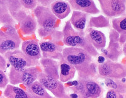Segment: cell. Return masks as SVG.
<instances>
[{"instance_id":"cell-34","label":"cell","mask_w":126,"mask_h":98,"mask_svg":"<svg viewBox=\"0 0 126 98\" xmlns=\"http://www.w3.org/2000/svg\"><path fill=\"white\" fill-rule=\"evenodd\" d=\"M54 1H37V3H40V4H41L40 6L47 7V6H49V5L51 4Z\"/></svg>"},{"instance_id":"cell-29","label":"cell","mask_w":126,"mask_h":98,"mask_svg":"<svg viewBox=\"0 0 126 98\" xmlns=\"http://www.w3.org/2000/svg\"><path fill=\"white\" fill-rule=\"evenodd\" d=\"M110 25L109 19L105 17L103 15H100L97 17H91L88 23V28L96 27V28H104Z\"/></svg>"},{"instance_id":"cell-24","label":"cell","mask_w":126,"mask_h":98,"mask_svg":"<svg viewBox=\"0 0 126 98\" xmlns=\"http://www.w3.org/2000/svg\"><path fill=\"white\" fill-rule=\"evenodd\" d=\"M40 71L37 67H31L25 68L23 73L22 84L26 86L30 85L37 80Z\"/></svg>"},{"instance_id":"cell-2","label":"cell","mask_w":126,"mask_h":98,"mask_svg":"<svg viewBox=\"0 0 126 98\" xmlns=\"http://www.w3.org/2000/svg\"><path fill=\"white\" fill-rule=\"evenodd\" d=\"M34 14L39 25L38 33L40 37L52 35L56 31L57 18L49 7L37 6L34 9Z\"/></svg>"},{"instance_id":"cell-4","label":"cell","mask_w":126,"mask_h":98,"mask_svg":"<svg viewBox=\"0 0 126 98\" xmlns=\"http://www.w3.org/2000/svg\"><path fill=\"white\" fill-rule=\"evenodd\" d=\"M7 30H0V54L4 55L8 52L18 50L21 44V39L14 27L5 25Z\"/></svg>"},{"instance_id":"cell-27","label":"cell","mask_w":126,"mask_h":98,"mask_svg":"<svg viewBox=\"0 0 126 98\" xmlns=\"http://www.w3.org/2000/svg\"><path fill=\"white\" fill-rule=\"evenodd\" d=\"M25 69L15 68L11 66L8 74V80L10 84L12 85H16L22 83V77Z\"/></svg>"},{"instance_id":"cell-36","label":"cell","mask_w":126,"mask_h":98,"mask_svg":"<svg viewBox=\"0 0 126 98\" xmlns=\"http://www.w3.org/2000/svg\"><path fill=\"white\" fill-rule=\"evenodd\" d=\"M105 58L103 56H99L98 58V62L99 64H103V63L105 62Z\"/></svg>"},{"instance_id":"cell-15","label":"cell","mask_w":126,"mask_h":98,"mask_svg":"<svg viewBox=\"0 0 126 98\" xmlns=\"http://www.w3.org/2000/svg\"><path fill=\"white\" fill-rule=\"evenodd\" d=\"M40 63L43 68L42 72L45 75L54 79L59 80V65L56 60L41 58Z\"/></svg>"},{"instance_id":"cell-6","label":"cell","mask_w":126,"mask_h":98,"mask_svg":"<svg viewBox=\"0 0 126 98\" xmlns=\"http://www.w3.org/2000/svg\"><path fill=\"white\" fill-rule=\"evenodd\" d=\"M63 59L75 66L92 62V57L85 50L77 47H66L62 52Z\"/></svg>"},{"instance_id":"cell-16","label":"cell","mask_w":126,"mask_h":98,"mask_svg":"<svg viewBox=\"0 0 126 98\" xmlns=\"http://www.w3.org/2000/svg\"><path fill=\"white\" fill-rule=\"evenodd\" d=\"M78 72V78L82 79H92L97 74L98 66L93 61L75 66Z\"/></svg>"},{"instance_id":"cell-18","label":"cell","mask_w":126,"mask_h":98,"mask_svg":"<svg viewBox=\"0 0 126 98\" xmlns=\"http://www.w3.org/2000/svg\"><path fill=\"white\" fill-rule=\"evenodd\" d=\"M51 11L56 18L59 19H64L71 13L70 5L67 1H56L50 4Z\"/></svg>"},{"instance_id":"cell-25","label":"cell","mask_w":126,"mask_h":98,"mask_svg":"<svg viewBox=\"0 0 126 98\" xmlns=\"http://www.w3.org/2000/svg\"><path fill=\"white\" fill-rule=\"evenodd\" d=\"M0 24L14 27L15 21L9 13L6 1L0 0Z\"/></svg>"},{"instance_id":"cell-12","label":"cell","mask_w":126,"mask_h":98,"mask_svg":"<svg viewBox=\"0 0 126 98\" xmlns=\"http://www.w3.org/2000/svg\"><path fill=\"white\" fill-rule=\"evenodd\" d=\"M68 3L70 5L71 9L75 11L92 14L100 13V10L92 0H69Z\"/></svg>"},{"instance_id":"cell-11","label":"cell","mask_w":126,"mask_h":98,"mask_svg":"<svg viewBox=\"0 0 126 98\" xmlns=\"http://www.w3.org/2000/svg\"><path fill=\"white\" fill-rule=\"evenodd\" d=\"M42 53V58H51L53 60H61L63 58V48L52 41L42 40L39 44Z\"/></svg>"},{"instance_id":"cell-30","label":"cell","mask_w":126,"mask_h":98,"mask_svg":"<svg viewBox=\"0 0 126 98\" xmlns=\"http://www.w3.org/2000/svg\"><path fill=\"white\" fill-rule=\"evenodd\" d=\"M20 3L25 9L33 10L37 6V1L35 0H20Z\"/></svg>"},{"instance_id":"cell-7","label":"cell","mask_w":126,"mask_h":98,"mask_svg":"<svg viewBox=\"0 0 126 98\" xmlns=\"http://www.w3.org/2000/svg\"><path fill=\"white\" fill-rule=\"evenodd\" d=\"M4 58L8 60L12 67L18 69H25L27 67H35L39 65L36 60H32L20 50H15L8 52L4 54Z\"/></svg>"},{"instance_id":"cell-22","label":"cell","mask_w":126,"mask_h":98,"mask_svg":"<svg viewBox=\"0 0 126 98\" xmlns=\"http://www.w3.org/2000/svg\"><path fill=\"white\" fill-rule=\"evenodd\" d=\"M19 23L23 34L25 35H33L37 28V21L34 18L29 14H27V16Z\"/></svg>"},{"instance_id":"cell-17","label":"cell","mask_w":126,"mask_h":98,"mask_svg":"<svg viewBox=\"0 0 126 98\" xmlns=\"http://www.w3.org/2000/svg\"><path fill=\"white\" fill-rule=\"evenodd\" d=\"M6 4L9 13L15 21L20 22L27 16L25 8L19 0H7Z\"/></svg>"},{"instance_id":"cell-9","label":"cell","mask_w":126,"mask_h":98,"mask_svg":"<svg viewBox=\"0 0 126 98\" xmlns=\"http://www.w3.org/2000/svg\"><path fill=\"white\" fill-rule=\"evenodd\" d=\"M102 12L107 17H118L126 12L125 0H99Z\"/></svg>"},{"instance_id":"cell-19","label":"cell","mask_w":126,"mask_h":98,"mask_svg":"<svg viewBox=\"0 0 126 98\" xmlns=\"http://www.w3.org/2000/svg\"><path fill=\"white\" fill-rule=\"evenodd\" d=\"M60 72L59 81L61 83H66L74 78L76 73V69L73 65L68 64L63 58L60 60Z\"/></svg>"},{"instance_id":"cell-14","label":"cell","mask_w":126,"mask_h":98,"mask_svg":"<svg viewBox=\"0 0 126 98\" xmlns=\"http://www.w3.org/2000/svg\"><path fill=\"white\" fill-rule=\"evenodd\" d=\"M22 52L32 60H38L42 58L41 50L38 42L35 40L24 41L22 44Z\"/></svg>"},{"instance_id":"cell-37","label":"cell","mask_w":126,"mask_h":98,"mask_svg":"<svg viewBox=\"0 0 126 98\" xmlns=\"http://www.w3.org/2000/svg\"><path fill=\"white\" fill-rule=\"evenodd\" d=\"M70 98H78L77 94H76L75 93H73V94H71L69 96Z\"/></svg>"},{"instance_id":"cell-1","label":"cell","mask_w":126,"mask_h":98,"mask_svg":"<svg viewBox=\"0 0 126 98\" xmlns=\"http://www.w3.org/2000/svg\"><path fill=\"white\" fill-rule=\"evenodd\" d=\"M63 42L68 47H77L83 49L92 57L98 55L97 50L92 46L85 35L84 31H76L70 21H67L63 30Z\"/></svg>"},{"instance_id":"cell-31","label":"cell","mask_w":126,"mask_h":98,"mask_svg":"<svg viewBox=\"0 0 126 98\" xmlns=\"http://www.w3.org/2000/svg\"><path fill=\"white\" fill-rule=\"evenodd\" d=\"M9 82L8 77L4 71L0 69V88H5Z\"/></svg>"},{"instance_id":"cell-10","label":"cell","mask_w":126,"mask_h":98,"mask_svg":"<svg viewBox=\"0 0 126 98\" xmlns=\"http://www.w3.org/2000/svg\"><path fill=\"white\" fill-rule=\"evenodd\" d=\"M119 34L114 30H111L109 33V44L106 49H102L105 58L112 62L117 61L122 53V48L119 43Z\"/></svg>"},{"instance_id":"cell-38","label":"cell","mask_w":126,"mask_h":98,"mask_svg":"<svg viewBox=\"0 0 126 98\" xmlns=\"http://www.w3.org/2000/svg\"><path fill=\"white\" fill-rule=\"evenodd\" d=\"M123 52H124V55L126 56V43H124V47H123Z\"/></svg>"},{"instance_id":"cell-23","label":"cell","mask_w":126,"mask_h":98,"mask_svg":"<svg viewBox=\"0 0 126 98\" xmlns=\"http://www.w3.org/2000/svg\"><path fill=\"white\" fill-rule=\"evenodd\" d=\"M4 95L7 98H33L27 91L12 85H6Z\"/></svg>"},{"instance_id":"cell-26","label":"cell","mask_w":126,"mask_h":98,"mask_svg":"<svg viewBox=\"0 0 126 98\" xmlns=\"http://www.w3.org/2000/svg\"><path fill=\"white\" fill-rule=\"evenodd\" d=\"M105 84L110 89L117 91L121 94H124L126 92V84L123 83L120 79L105 78Z\"/></svg>"},{"instance_id":"cell-32","label":"cell","mask_w":126,"mask_h":98,"mask_svg":"<svg viewBox=\"0 0 126 98\" xmlns=\"http://www.w3.org/2000/svg\"><path fill=\"white\" fill-rule=\"evenodd\" d=\"M105 98H124V94L115 90L110 89L107 92Z\"/></svg>"},{"instance_id":"cell-8","label":"cell","mask_w":126,"mask_h":98,"mask_svg":"<svg viewBox=\"0 0 126 98\" xmlns=\"http://www.w3.org/2000/svg\"><path fill=\"white\" fill-rule=\"evenodd\" d=\"M37 80L46 90L50 91L57 98H70L64 85L59 80L48 77L42 72H40Z\"/></svg>"},{"instance_id":"cell-3","label":"cell","mask_w":126,"mask_h":98,"mask_svg":"<svg viewBox=\"0 0 126 98\" xmlns=\"http://www.w3.org/2000/svg\"><path fill=\"white\" fill-rule=\"evenodd\" d=\"M78 84L70 89L78 98H100L103 90L100 84L93 79H82L78 78Z\"/></svg>"},{"instance_id":"cell-13","label":"cell","mask_w":126,"mask_h":98,"mask_svg":"<svg viewBox=\"0 0 126 98\" xmlns=\"http://www.w3.org/2000/svg\"><path fill=\"white\" fill-rule=\"evenodd\" d=\"M85 33L87 39L96 50H102L105 47L107 39L102 31L92 28H88Z\"/></svg>"},{"instance_id":"cell-33","label":"cell","mask_w":126,"mask_h":98,"mask_svg":"<svg viewBox=\"0 0 126 98\" xmlns=\"http://www.w3.org/2000/svg\"><path fill=\"white\" fill-rule=\"evenodd\" d=\"M6 60L4 56H3L1 54H0V69L4 71L6 68Z\"/></svg>"},{"instance_id":"cell-35","label":"cell","mask_w":126,"mask_h":98,"mask_svg":"<svg viewBox=\"0 0 126 98\" xmlns=\"http://www.w3.org/2000/svg\"><path fill=\"white\" fill-rule=\"evenodd\" d=\"M126 40V35H121L119 37V43L120 44H123L125 43Z\"/></svg>"},{"instance_id":"cell-20","label":"cell","mask_w":126,"mask_h":98,"mask_svg":"<svg viewBox=\"0 0 126 98\" xmlns=\"http://www.w3.org/2000/svg\"><path fill=\"white\" fill-rule=\"evenodd\" d=\"M88 16V14L87 13L73 10L71 17L69 20L72 27L73 26L78 31H83L86 26Z\"/></svg>"},{"instance_id":"cell-28","label":"cell","mask_w":126,"mask_h":98,"mask_svg":"<svg viewBox=\"0 0 126 98\" xmlns=\"http://www.w3.org/2000/svg\"><path fill=\"white\" fill-rule=\"evenodd\" d=\"M112 27L113 30L121 35H126V16L113 18L112 20Z\"/></svg>"},{"instance_id":"cell-5","label":"cell","mask_w":126,"mask_h":98,"mask_svg":"<svg viewBox=\"0 0 126 98\" xmlns=\"http://www.w3.org/2000/svg\"><path fill=\"white\" fill-rule=\"evenodd\" d=\"M99 74L105 78L121 79L126 76V65L120 63L106 60L104 63L98 65Z\"/></svg>"},{"instance_id":"cell-21","label":"cell","mask_w":126,"mask_h":98,"mask_svg":"<svg viewBox=\"0 0 126 98\" xmlns=\"http://www.w3.org/2000/svg\"><path fill=\"white\" fill-rule=\"evenodd\" d=\"M27 87V90L33 98H52L47 90L38 81Z\"/></svg>"}]
</instances>
